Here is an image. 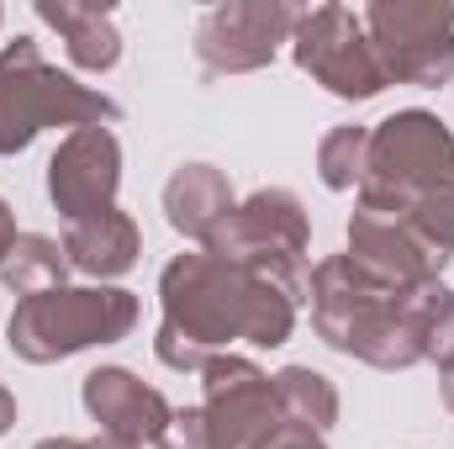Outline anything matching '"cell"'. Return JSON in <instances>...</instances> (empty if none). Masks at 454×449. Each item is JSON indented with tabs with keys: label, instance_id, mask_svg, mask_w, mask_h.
<instances>
[{
	"label": "cell",
	"instance_id": "obj_1",
	"mask_svg": "<svg viewBox=\"0 0 454 449\" xmlns=\"http://www.w3.org/2000/svg\"><path fill=\"white\" fill-rule=\"evenodd\" d=\"M116 116H121L116 101L43 64L32 37H16L0 53V154L27 148L48 122H116Z\"/></svg>",
	"mask_w": 454,
	"mask_h": 449
},
{
	"label": "cell",
	"instance_id": "obj_2",
	"mask_svg": "<svg viewBox=\"0 0 454 449\" xmlns=\"http://www.w3.org/2000/svg\"><path fill=\"white\" fill-rule=\"evenodd\" d=\"M137 302L127 291H43L11 318V343L27 359H53L85 343H112L132 328Z\"/></svg>",
	"mask_w": 454,
	"mask_h": 449
},
{
	"label": "cell",
	"instance_id": "obj_3",
	"mask_svg": "<svg viewBox=\"0 0 454 449\" xmlns=\"http://www.w3.org/2000/svg\"><path fill=\"white\" fill-rule=\"evenodd\" d=\"M370 48L386 69V80L412 85H444L454 75V5L450 0H375L364 11Z\"/></svg>",
	"mask_w": 454,
	"mask_h": 449
},
{
	"label": "cell",
	"instance_id": "obj_4",
	"mask_svg": "<svg viewBox=\"0 0 454 449\" xmlns=\"http://www.w3.org/2000/svg\"><path fill=\"white\" fill-rule=\"evenodd\" d=\"M296 64L348 101H364L386 85V69L364 32V16H354L343 5H317L312 16H296Z\"/></svg>",
	"mask_w": 454,
	"mask_h": 449
},
{
	"label": "cell",
	"instance_id": "obj_5",
	"mask_svg": "<svg viewBox=\"0 0 454 449\" xmlns=\"http://www.w3.org/2000/svg\"><path fill=\"white\" fill-rule=\"evenodd\" d=\"M291 27H296V11L291 5H275V0H232V5H217L201 21L196 53H201L207 69H259Z\"/></svg>",
	"mask_w": 454,
	"mask_h": 449
},
{
	"label": "cell",
	"instance_id": "obj_6",
	"mask_svg": "<svg viewBox=\"0 0 454 449\" xmlns=\"http://www.w3.org/2000/svg\"><path fill=\"white\" fill-rule=\"evenodd\" d=\"M48 191H53V201L74 223L112 212V191H116V138L112 132H101V127L74 132L53 154V164H48Z\"/></svg>",
	"mask_w": 454,
	"mask_h": 449
},
{
	"label": "cell",
	"instance_id": "obj_7",
	"mask_svg": "<svg viewBox=\"0 0 454 449\" xmlns=\"http://www.w3.org/2000/svg\"><path fill=\"white\" fill-rule=\"evenodd\" d=\"M85 407L112 429L116 439H159L169 429V413L159 391L137 386L127 370H96L85 381Z\"/></svg>",
	"mask_w": 454,
	"mask_h": 449
},
{
	"label": "cell",
	"instance_id": "obj_8",
	"mask_svg": "<svg viewBox=\"0 0 454 449\" xmlns=\"http://www.w3.org/2000/svg\"><path fill=\"white\" fill-rule=\"evenodd\" d=\"M37 16L64 32L69 59L80 69H112L116 59H121V37H116V27H112V11H101V5H69V0H59V5L37 0Z\"/></svg>",
	"mask_w": 454,
	"mask_h": 449
},
{
	"label": "cell",
	"instance_id": "obj_9",
	"mask_svg": "<svg viewBox=\"0 0 454 449\" xmlns=\"http://www.w3.org/2000/svg\"><path fill=\"white\" fill-rule=\"evenodd\" d=\"M69 254L80 270H96V275H121L137 254V232L121 212H101L90 223H74L69 232Z\"/></svg>",
	"mask_w": 454,
	"mask_h": 449
},
{
	"label": "cell",
	"instance_id": "obj_10",
	"mask_svg": "<svg viewBox=\"0 0 454 449\" xmlns=\"http://www.w3.org/2000/svg\"><path fill=\"white\" fill-rule=\"evenodd\" d=\"M227 207H232V201H227V185L207 169V164L180 169L175 185H169V217H175V227H185V232H207Z\"/></svg>",
	"mask_w": 454,
	"mask_h": 449
},
{
	"label": "cell",
	"instance_id": "obj_11",
	"mask_svg": "<svg viewBox=\"0 0 454 449\" xmlns=\"http://www.w3.org/2000/svg\"><path fill=\"white\" fill-rule=\"evenodd\" d=\"M59 275H64L59 243H48V238H16V243H11V254H5V280H11L21 296H43Z\"/></svg>",
	"mask_w": 454,
	"mask_h": 449
},
{
	"label": "cell",
	"instance_id": "obj_12",
	"mask_svg": "<svg viewBox=\"0 0 454 449\" xmlns=\"http://www.w3.org/2000/svg\"><path fill=\"white\" fill-rule=\"evenodd\" d=\"M280 397L296 407L301 423L328 429V418H333V391H328L323 375H312V370H286V375H280Z\"/></svg>",
	"mask_w": 454,
	"mask_h": 449
},
{
	"label": "cell",
	"instance_id": "obj_13",
	"mask_svg": "<svg viewBox=\"0 0 454 449\" xmlns=\"http://www.w3.org/2000/svg\"><path fill=\"white\" fill-rule=\"evenodd\" d=\"M364 154H370V138L359 127H339L328 143H323V180L328 185H354L364 175Z\"/></svg>",
	"mask_w": 454,
	"mask_h": 449
},
{
	"label": "cell",
	"instance_id": "obj_14",
	"mask_svg": "<svg viewBox=\"0 0 454 449\" xmlns=\"http://www.w3.org/2000/svg\"><path fill=\"white\" fill-rule=\"evenodd\" d=\"M270 449H317V445L301 439V434H280V439H270Z\"/></svg>",
	"mask_w": 454,
	"mask_h": 449
},
{
	"label": "cell",
	"instance_id": "obj_15",
	"mask_svg": "<svg viewBox=\"0 0 454 449\" xmlns=\"http://www.w3.org/2000/svg\"><path fill=\"white\" fill-rule=\"evenodd\" d=\"M11 243H16V238H11V217H5V201H0V259L11 254Z\"/></svg>",
	"mask_w": 454,
	"mask_h": 449
},
{
	"label": "cell",
	"instance_id": "obj_16",
	"mask_svg": "<svg viewBox=\"0 0 454 449\" xmlns=\"http://www.w3.org/2000/svg\"><path fill=\"white\" fill-rule=\"evenodd\" d=\"M90 449H127V445H90Z\"/></svg>",
	"mask_w": 454,
	"mask_h": 449
}]
</instances>
